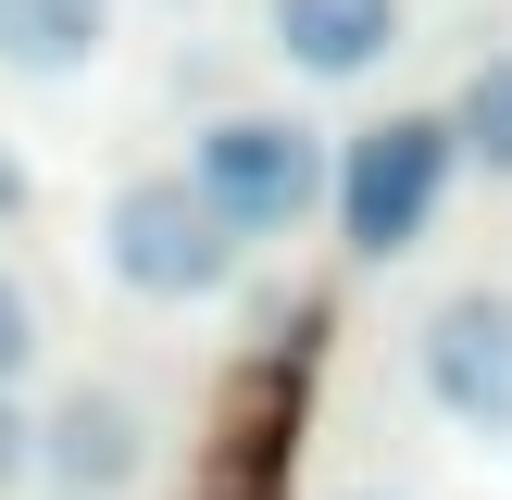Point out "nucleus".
Masks as SVG:
<instances>
[{
  "label": "nucleus",
  "instance_id": "10",
  "mask_svg": "<svg viewBox=\"0 0 512 500\" xmlns=\"http://www.w3.org/2000/svg\"><path fill=\"white\" fill-rule=\"evenodd\" d=\"M25 463H38V413H25V400L13 388H0V488H13V475Z\"/></svg>",
  "mask_w": 512,
  "mask_h": 500
},
{
  "label": "nucleus",
  "instance_id": "5",
  "mask_svg": "<svg viewBox=\"0 0 512 500\" xmlns=\"http://www.w3.org/2000/svg\"><path fill=\"white\" fill-rule=\"evenodd\" d=\"M38 475L75 500H125L150 475V400L113 388V375H75V388L38 400Z\"/></svg>",
  "mask_w": 512,
  "mask_h": 500
},
{
  "label": "nucleus",
  "instance_id": "4",
  "mask_svg": "<svg viewBox=\"0 0 512 500\" xmlns=\"http://www.w3.org/2000/svg\"><path fill=\"white\" fill-rule=\"evenodd\" d=\"M413 375L463 438L512 450V288H450L438 313L413 325Z\"/></svg>",
  "mask_w": 512,
  "mask_h": 500
},
{
  "label": "nucleus",
  "instance_id": "3",
  "mask_svg": "<svg viewBox=\"0 0 512 500\" xmlns=\"http://www.w3.org/2000/svg\"><path fill=\"white\" fill-rule=\"evenodd\" d=\"M450 175H463V138H450V113H388V125H363V138L338 150V238L363 250V263H400V250L438 225V200H450Z\"/></svg>",
  "mask_w": 512,
  "mask_h": 500
},
{
  "label": "nucleus",
  "instance_id": "9",
  "mask_svg": "<svg viewBox=\"0 0 512 500\" xmlns=\"http://www.w3.org/2000/svg\"><path fill=\"white\" fill-rule=\"evenodd\" d=\"M25 363H38V300H25V275L0 263V388H25Z\"/></svg>",
  "mask_w": 512,
  "mask_h": 500
},
{
  "label": "nucleus",
  "instance_id": "1",
  "mask_svg": "<svg viewBox=\"0 0 512 500\" xmlns=\"http://www.w3.org/2000/svg\"><path fill=\"white\" fill-rule=\"evenodd\" d=\"M188 175H200V200H213L225 225H238V250H263V238H300V225L338 200V150L313 138L300 113H213L188 138Z\"/></svg>",
  "mask_w": 512,
  "mask_h": 500
},
{
  "label": "nucleus",
  "instance_id": "7",
  "mask_svg": "<svg viewBox=\"0 0 512 500\" xmlns=\"http://www.w3.org/2000/svg\"><path fill=\"white\" fill-rule=\"evenodd\" d=\"M113 13L125 0H0V75H25V88L88 75L113 50Z\"/></svg>",
  "mask_w": 512,
  "mask_h": 500
},
{
  "label": "nucleus",
  "instance_id": "2",
  "mask_svg": "<svg viewBox=\"0 0 512 500\" xmlns=\"http://www.w3.org/2000/svg\"><path fill=\"white\" fill-rule=\"evenodd\" d=\"M238 263H250L238 225L200 200V175H188V163L125 175V188L100 200V275H113L125 300H213Z\"/></svg>",
  "mask_w": 512,
  "mask_h": 500
},
{
  "label": "nucleus",
  "instance_id": "6",
  "mask_svg": "<svg viewBox=\"0 0 512 500\" xmlns=\"http://www.w3.org/2000/svg\"><path fill=\"white\" fill-rule=\"evenodd\" d=\"M263 38L288 75L313 88H363L400 38H413V0H263Z\"/></svg>",
  "mask_w": 512,
  "mask_h": 500
},
{
  "label": "nucleus",
  "instance_id": "8",
  "mask_svg": "<svg viewBox=\"0 0 512 500\" xmlns=\"http://www.w3.org/2000/svg\"><path fill=\"white\" fill-rule=\"evenodd\" d=\"M450 138H463L475 175H500L512 188V50H488V63L463 75V100H450Z\"/></svg>",
  "mask_w": 512,
  "mask_h": 500
},
{
  "label": "nucleus",
  "instance_id": "11",
  "mask_svg": "<svg viewBox=\"0 0 512 500\" xmlns=\"http://www.w3.org/2000/svg\"><path fill=\"white\" fill-rule=\"evenodd\" d=\"M13 213H25V175H13V163H0V225H13Z\"/></svg>",
  "mask_w": 512,
  "mask_h": 500
},
{
  "label": "nucleus",
  "instance_id": "14",
  "mask_svg": "<svg viewBox=\"0 0 512 500\" xmlns=\"http://www.w3.org/2000/svg\"><path fill=\"white\" fill-rule=\"evenodd\" d=\"M50 500H75V488H50Z\"/></svg>",
  "mask_w": 512,
  "mask_h": 500
},
{
  "label": "nucleus",
  "instance_id": "13",
  "mask_svg": "<svg viewBox=\"0 0 512 500\" xmlns=\"http://www.w3.org/2000/svg\"><path fill=\"white\" fill-rule=\"evenodd\" d=\"M175 13H200V0H175Z\"/></svg>",
  "mask_w": 512,
  "mask_h": 500
},
{
  "label": "nucleus",
  "instance_id": "12",
  "mask_svg": "<svg viewBox=\"0 0 512 500\" xmlns=\"http://www.w3.org/2000/svg\"><path fill=\"white\" fill-rule=\"evenodd\" d=\"M338 500H400V488H338Z\"/></svg>",
  "mask_w": 512,
  "mask_h": 500
}]
</instances>
